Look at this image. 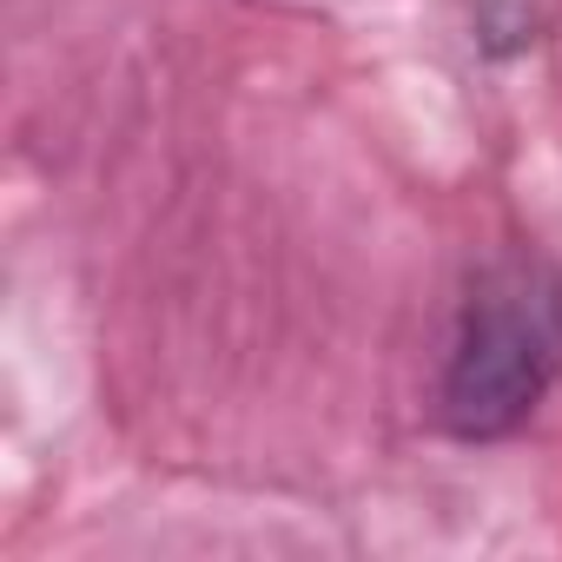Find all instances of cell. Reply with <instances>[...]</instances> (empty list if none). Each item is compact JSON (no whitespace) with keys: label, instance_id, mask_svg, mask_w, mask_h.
Masks as SVG:
<instances>
[{"label":"cell","instance_id":"1","mask_svg":"<svg viewBox=\"0 0 562 562\" xmlns=\"http://www.w3.org/2000/svg\"><path fill=\"white\" fill-rule=\"evenodd\" d=\"M562 371V271L542 265L536 251L496 258L457 318L443 384H437V417L463 443L509 437Z\"/></svg>","mask_w":562,"mask_h":562}]
</instances>
